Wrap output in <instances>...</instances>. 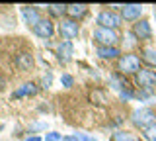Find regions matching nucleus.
Returning a JSON list of instances; mask_svg holds the SVG:
<instances>
[{"label": "nucleus", "instance_id": "obj_1", "mask_svg": "<svg viewBox=\"0 0 156 141\" xmlns=\"http://www.w3.org/2000/svg\"><path fill=\"white\" fill-rule=\"evenodd\" d=\"M117 69L121 75H133L140 71V57L135 53H125L117 59Z\"/></svg>", "mask_w": 156, "mask_h": 141}, {"label": "nucleus", "instance_id": "obj_2", "mask_svg": "<svg viewBox=\"0 0 156 141\" xmlns=\"http://www.w3.org/2000/svg\"><path fill=\"white\" fill-rule=\"evenodd\" d=\"M131 121H133L135 128H140V129H146L148 125H152L156 121V114L152 108H139L131 114Z\"/></svg>", "mask_w": 156, "mask_h": 141}, {"label": "nucleus", "instance_id": "obj_3", "mask_svg": "<svg viewBox=\"0 0 156 141\" xmlns=\"http://www.w3.org/2000/svg\"><path fill=\"white\" fill-rule=\"evenodd\" d=\"M94 39L98 45H104V47H115L117 41H119V35H117L115 30H109V28H101L98 26L94 30Z\"/></svg>", "mask_w": 156, "mask_h": 141}, {"label": "nucleus", "instance_id": "obj_4", "mask_svg": "<svg viewBox=\"0 0 156 141\" xmlns=\"http://www.w3.org/2000/svg\"><path fill=\"white\" fill-rule=\"evenodd\" d=\"M121 20H123V18H121L119 14H115L113 10H101L100 14H98V18H96V24L101 26V28L115 30V28L121 26Z\"/></svg>", "mask_w": 156, "mask_h": 141}, {"label": "nucleus", "instance_id": "obj_5", "mask_svg": "<svg viewBox=\"0 0 156 141\" xmlns=\"http://www.w3.org/2000/svg\"><path fill=\"white\" fill-rule=\"evenodd\" d=\"M136 84H139L143 90H154L156 88V71L140 69L136 72Z\"/></svg>", "mask_w": 156, "mask_h": 141}, {"label": "nucleus", "instance_id": "obj_6", "mask_svg": "<svg viewBox=\"0 0 156 141\" xmlns=\"http://www.w3.org/2000/svg\"><path fill=\"white\" fill-rule=\"evenodd\" d=\"M58 30H61V35L65 37L66 41H70V39H74V37H78V33H80V24L76 20H62L58 24Z\"/></svg>", "mask_w": 156, "mask_h": 141}, {"label": "nucleus", "instance_id": "obj_7", "mask_svg": "<svg viewBox=\"0 0 156 141\" xmlns=\"http://www.w3.org/2000/svg\"><path fill=\"white\" fill-rule=\"evenodd\" d=\"M136 35V39L139 41H148V39H152V28H150V22L148 20H139V22H135V26H133V30H131Z\"/></svg>", "mask_w": 156, "mask_h": 141}, {"label": "nucleus", "instance_id": "obj_8", "mask_svg": "<svg viewBox=\"0 0 156 141\" xmlns=\"http://www.w3.org/2000/svg\"><path fill=\"white\" fill-rule=\"evenodd\" d=\"M140 14H143L140 4H125V6H121V18L127 22H139Z\"/></svg>", "mask_w": 156, "mask_h": 141}, {"label": "nucleus", "instance_id": "obj_9", "mask_svg": "<svg viewBox=\"0 0 156 141\" xmlns=\"http://www.w3.org/2000/svg\"><path fill=\"white\" fill-rule=\"evenodd\" d=\"M53 32H55V26H53L51 20H43L37 24V26H33V33H35L37 37H41V39H49V37L53 35Z\"/></svg>", "mask_w": 156, "mask_h": 141}, {"label": "nucleus", "instance_id": "obj_10", "mask_svg": "<svg viewBox=\"0 0 156 141\" xmlns=\"http://www.w3.org/2000/svg\"><path fill=\"white\" fill-rule=\"evenodd\" d=\"M22 18L27 26H37L41 22V16H39V10L37 8H31V6H23L22 8Z\"/></svg>", "mask_w": 156, "mask_h": 141}, {"label": "nucleus", "instance_id": "obj_11", "mask_svg": "<svg viewBox=\"0 0 156 141\" xmlns=\"http://www.w3.org/2000/svg\"><path fill=\"white\" fill-rule=\"evenodd\" d=\"M109 86L113 90H117V92H121L125 88H131L129 82H127V79H125V75H121V72H113V75H109Z\"/></svg>", "mask_w": 156, "mask_h": 141}, {"label": "nucleus", "instance_id": "obj_12", "mask_svg": "<svg viewBox=\"0 0 156 141\" xmlns=\"http://www.w3.org/2000/svg\"><path fill=\"white\" fill-rule=\"evenodd\" d=\"M57 55H58V61H62V63H68V61H70V59H72V41H62V43H58Z\"/></svg>", "mask_w": 156, "mask_h": 141}, {"label": "nucleus", "instance_id": "obj_13", "mask_svg": "<svg viewBox=\"0 0 156 141\" xmlns=\"http://www.w3.org/2000/svg\"><path fill=\"white\" fill-rule=\"evenodd\" d=\"M14 63H16V67L20 71H29L33 67V55L31 53H20V55H16Z\"/></svg>", "mask_w": 156, "mask_h": 141}, {"label": "nucleus", "instance_id": "obj_14", "mask_svg": "<svg viewBox=\"0 0 156 141\" xmlns=\"http://www.w3.org/2000/svg\"><path fill=\"white\" fill-rule=\"evenodd\" d=\"M96 55L101 57V59H117L121 57L119 47H104V45H98L96 47Z\"/></svg>", "mask_w": 156, "mask_h": 141}, {"label": "nucleus", "instance_id": "obj_15", "mask_svg": "<svg viewBox=\"0 0 156 141\" xmlns=\"http://www.w3.org/2000/svg\"><path fill=\"white\" fill-rule=\"evenodd\" d=\"M37 94V86L33 84V82H26V84H22L18 90H14L12 98H23V96H35Z\"/></svg>", "mask_w": 156, "mask_h": 141}, {"label": "nucleus", "instance_id": "obj_16", "mask_svg": "<svg viewBox=\"0 0 156 141\" xmlns=\"http://www.w3.org/2000/svg\"><path fill=\"white\" fill-rule=\"evenodd\" d=\"M66 14L70 16V20H78V18H84L88 14V6L86 4H70L66 8Z\"/></svg>", "mask_w": 156, "mask_h": 141}, {"label": "nucleus", "instance_id": "obj_17", "mask_svg": "<svg viewBox=\"0 0 156 141\" xmlns=\"http://www.w3.org/2000/svg\"><path fill=\"white\" fill-rule=\"evenodd\" d=\"M140 59L144 63H148V65L156 67V47H152V45L143 47V49H140Z\"/></svg>", "mask_w": 156, "mask_h": 141}, {"label": "nucleus", "instance_id": "obj_18", "mask_svg": "<svg viewBox=\"0 0 156 141\" xmlns=\"http://www.w3.org/2000/svg\"><path fill=\"white\" fill-rule=\"evenodd\" d=\"M113 141H139L135 133H129V131H117L113 135Z\"/></svg>", "mask_w": 156, "mask_h": 141}, {"label": "nucleus", "instance_id": "obj_19", "mask_svg": "<svg viewBox=\"0 0 156 141\" xmlns=\"http://www.w3.org/2000/svg\"><path fill=\"white\" fill-rule=\"evenodd\" d=\"M47 8H49V12H51L53 16H62L68 6H65V4H51V6H47Z\"/></svg>", "mask_w": 156, "mask_h": 141}, {"label": "nucleus", "instance_id": "obj_20", "mask_svg": "<svg viewBox=\"0 0 156 141\" xmlns=\"http://www.w3.org/2000/svg\"><path fill=\"white\" fill-rule=\"evenodd\" d=\"M143 135H144V139H148V141H156V121L152 125H148L146 129H143Z\"/></svg>", "mask_w": 156, "mask_h": 141}, {"label": "nucleus", "instance_id": "obj_21", "mask_svg": "<svg viewBox=\"0 0 156 141\" xmlns=\"http://www.w3.org/2000/svg\"><path fill=\"white\" fill-rule=\"evenodd\" d=\"M123 43H125L127 47H133L135 43H136V35H135L133 32H127L125 35H123Z\"/></svg>", "mask_w": 156, "mask_h": 141}, {"label": "nucleus", "instance_id": "obj_22", "mask_svg": "<svg viewBox=\"0 0 156 141\" xmlns=\"http://www.w3.org/2000/svg\"><path fill=\"white\" fill-rule=\"evenodd\" d=\"M74 137L78 141H98L94 135H90V133H84V131H78V133H74Z\"/></svg>", "mask_w": 156, "mask_h": 141}, {"label": "nucleus", "instance_id": "obj_23", "mask_svg": "<svg viewBox=\"0 0 156 141\" xmlns=\"http://www.w3.org/2000/svg\"><path fill=\"white\" fill-rule=\"evenodd\" d=\"M61 84L65 86V88H70V86L74 84V79H72V75H62V76H61Z\"/></svg>", "mask_w": 156, "mask_h": 141}, {"label": "nucleus", "instance_id": "obj_24", "mask_svg": "<svg viewBox=\"0 0 156 141\" xmlns=\"http://www.w3.org/2000/svg\"><path fill=\"white\" fill-rule=\"evenodd\" d=\"M119 96H121V100L129 102V100H133V98H135V92L131 90V88H125V90H121V92H119Z\"/></svg>", "mask_w": 156, "mask_h": 141}, {"label": "nucleus", "instance_id": "obj_25", "mask_svg": "<svg viewBox=\"0 0 156 141\" xmlns=\"http://www.w3.org/2000/svg\"><path fill=\"white\" fill-rule=\"evenodd\" d=\"M51 82H53V75H51V72H47V75L43 76V80H41V86H43V88H49Z\"/></svg>", "mask_w": 156, "mask_h": 141}, {"label": "nucleus", "instance_id": "obj_26", "mask_svg": "<svg viewBox=\"0 0 156 141\" xmlns=\"http://www.w3.org/2000/svg\"><path fill=\"white\" fill-rule=\"evenodd\" d=\"M62 137H61V133H57V131H51V133H47V137H45V141H61Z\"/></svg>", "mask_w": 156, "mask_h": 141}, {"label": "nucleus", "instance_id": "obj_27", "mask_svg": "<svg viewBox=\"0 0 156 141\" xmlns=\"http://www.w3.org/2000/svg\"><path fill=\"white\" fill-rule=\"evenodd\" d=\"M39 129H47V121H37L31 125V131H39Z\"/></svg>", "mask_w": 156, "mask_h": 141}, {"label": "nucleus", "instance_id": "obj_28", "mask_svg": "<svg viewBox=\"0 0 156 141\" xmlns=\"http://www.w3.org/2000/svg\"><path fill=\"white\" fill-rule=\"evenodd\" d=\"M26 141H41V137H39V135H29Z\"/></svg>", "mask_w": 156, "mask_h": 141}, {"label": "nucleus", "instance_id": "obj_29", "mask_svg": "<svg viewBox=\"0 0 156 141\" xmlns=\"http://www.w3.org/2000/svg\"><path fill=\"white\" fill-rule=\"evenodd\" d=\"M62 141H78L74 135H66V137H62Z\"/></svg>", "mask_w": 156, "mask_h": 141}, {"label": "nucleus", "instance_id": "obj_30", "mask_svg": "<svg viewBox=\"0 0 156 141\" xmlns=\"http://www.w3.org/2000/svg\"><path fill=\"white\" fill-rule=\"evenodd\" d=\"M4 86H6V80H4L2 76H0V90H4Z\"/></svg>", "mask_w": 156, "mask_h": 141}, {"label": "nucleus", "instance_id": "obj_31", "mask_svg": "<svg viewBox=\"0 0 156 141\" xmlns=\"http://www.w3.org/2000/svg\"><path fill=\"white\" fill-rule=\"evenodd\" d=\"M0 131H2V124H0Z\"/></svg>", "mask_w": 156, "mask_h": 141}]
</instances>
